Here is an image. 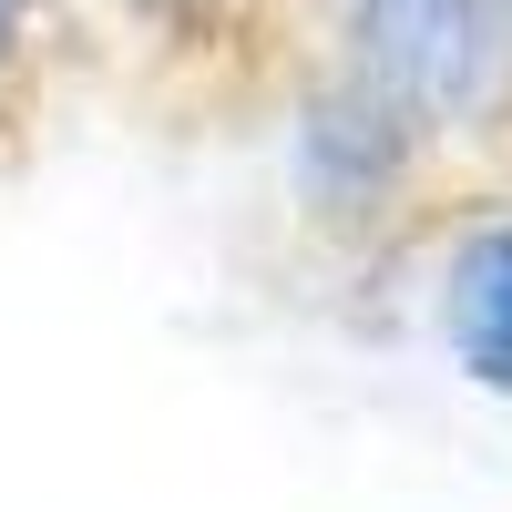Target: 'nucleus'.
<instances>
[{
  "mask_svg": "<svg viewBox=\"0 0 512 512\" xmlns=\"http://www.w3.org/2000/svg\"><path fill=\"white\" fill-rule=\"evenodd\" d=\"M441 134L420 113H400L379 82H359L349 62H308L277 103V195L308 246L328 256H369L420 236V216L441 205Z\"/></svg>",
  "mask_w": 512,
  "mask_h": 512,
  "instance_id": "obj_1",
  "label": "nucleus"
},
{
  "mask_svg": "<svg viewBox=\"0 0 512 512\" xmlns=\"http://www.w3.org/2000/svg\"><path fill=\"white\" fill-rule=\"evenodd\" d=\"M328 62L472 154L512 134V0H328Z\"/></svg>",
  "mask_w": 512,
  "mask_h": 512,
  "instance_id": "obj_2",
  "label": "nucleus"
},
{
  "mask_svg": "<svg viewBox=\"0 0 512 512\" xmlns=\"http://www.w3.org/2000/svg\"><path fill=\"white\" fill-rule=\"evenodd\" d=\"M410 308L472 400H512V195H451L420 216Z\"/></svg>",
  "mask_w": 512,
  "mask_h": 512,
  "instance_id": "obj_3",
  "label": "nucleus"
},
{
  "mask_svg": "<svg viewBox=\"0 0 512 512\" xmlns=\"http://www.w3.org/2000/svg\"><path fill=\"white\" fill-rule=\"evenodd\" d=\"M41 52H52V0H0V134H21Z\"/></svg>",
  "mask_w": 512,
  "mask_h": 512,
  "instance_id": "obj_4",
  "label": "nucleus"
},
{
  "mask_svg": "<svg viewBox=\"0 0 512 512\" xmlns=\"http://www.w3.org/2000/svg\"><path fill=\"white\" fill-rule=\"evenodd\" d=\"M246 0H123V21H134L154 52H216V41L236 31Z\"/></svg>",
  "mask_w": 512,
  "mask_h": 512,
  "instance_id": "obj_5",
  "label": "nucleus"
}]
</instances>
